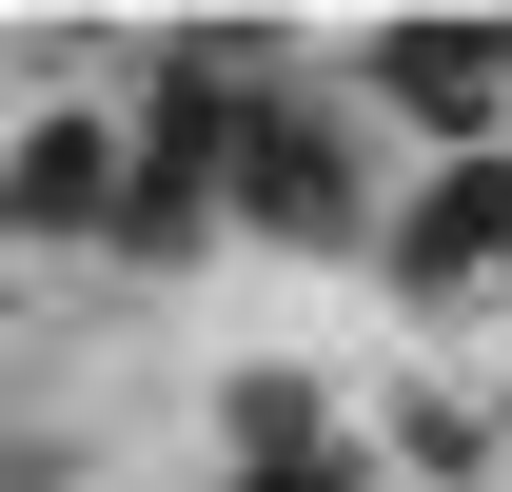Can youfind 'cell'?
Masks as SVG:
<instances>
[{"mask_svg": "<svg viewBox=\"0 0 512 492\" xmlns=\"http://www.w3.org/2000/svg\"><path fill=\"white\" fill-rule=\"evenodd\" d=\"M394 99H434V119H473V99H512V60H493V40H394Z\"/></svg>", "mask_w": 512, "mask_h": 492, "instance_id": "1", "label": "cell"}, {"mask_svg": "<svg viewBox=\"0 0 512 492\" xmlns=\"http://www.w3.org/2000/svg\"><path fill=\"white\" fill-rule=\"evenodd\" d=\"M493 237H512V178H493V158H473V178H453L434 217H414V256H493Z\"/></svg>", "mask_w": 512, "mask_h": 492, "instance_id": "2", "label": "cell"}, {"mask_svg": "<svg viewBox=\"0 0 512 492\" xmlns=\"http://www.w3.org/2000/svg\"><path fill=\"white\" fill-rule=\"evenodd\" d=\"M20 217H99V138H40L20 158Z\"/></svg>", "mask_w": 512, "mask_h": 492, "instance_id": "3", "label": "cell"}]
</instances>
